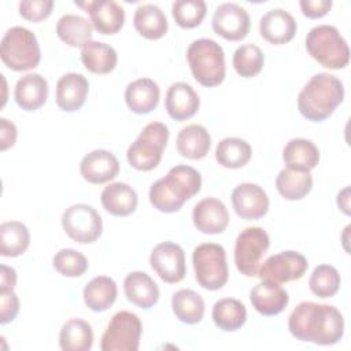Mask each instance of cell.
Returning <instances> with one entry per match:
<instances>
[{"label": "cell", "instance_id": "obj_27", "mask_svg": "<svg viewBox=\"0 0 351 351\" xmlns=\"http://www.w3.org/2000/svg\"><path fill=\"white\" fill-rule=\"evenodd\" d=\"M177 151L188 159H202L208 154L211 136L202 125L192 123L182 128L177 136Z\"/></svg>", "mask_w": 351, "mask_h": 351}, {"label": "cell", "instance_id": "obj_29", "mask_svg": "<svg viewBox=\"0 0 351 351\" xmlns=\"http://www.w3.org/2000/svg\"><path fill=\"white\" fill-rule=\"evenodd\" d=\"M133 25L138 34L148 40L162 38L169 29L165 12L155 4L138 5L133 16Z\"/></svg>", "mask_w": 351, "mask_h": 351}, {"label": "cell", "instance_id": "obj_2", "mask_svg": "<svg viewBox=\"0 0 351 351\" xmlns=\"http://www.w3.org/2000/svg\"><path fill=\"white\" fill-rule=\"evenodd\" d=\"M202 188L200 173L186 165H177L149 188L151 204L162 213L178 211Z\"/></svg>", "mask_w": 351, "mask_h": 351}, {"label": "cell", "instance_id": "obj_39", "mask_svg": "<svg viewBox=\"0 0 351 351\" xmlns=\"http://www.w3.org/2000/svg\"><path fill=\"white\" fill-rule=\"evenodd\" d=\"M265 56L259 47L255 44L240 45L233 53V67L236 73L244 78L258 75L263 69Z\"/></svg>", "mask_w": 351, "mask_h": 351}, {"label": "cell", "instance_id": "obj_41", "mask_svg": "<svg viewBox=\"0 0 351 351\" xmlns=\"http://www.w3.org/2000/svg\"><path fill=\"white\" fill-rule=\"evenodd\" d=\"M207 12L203 0H177L171 5V14L177 25L182 29H193L199 26Z\"/></svg>", "mask_w": 351, "mask_h": 351}, {"label": "cell", "instance_id": "obj_34", "mask_svg": "<svg viewBox=\"0 0 351 351\" xmlns=\"http://www.w3.org/2000/svg\"><path fill=\"white\" fill-rule=\"evenodd\" d=\"M211 315L215 326L225 332H234L240 329L247 321L245 306L233 298H223L217 300Z\"/></svg>", "mask_w": 351, "mask_h": 351}, {"label": "cell", "instance_id": "obj_15", "mask_svg": "<svg viewBox=\"0 0 351 351\" xmlns=\"http://www.w3.org/2000/svg\"><path fill=\"white\" fill-rule=\"evenodd\" d=\"M230 197L236 214L245 221L259 219L269 211L267 193L258 184L243 182L232 191Z\"/></svg>", "mask_w": 351, "mask_h": 351}, {"label": "cell", "instance_id": "obj_28", "mask_svg": "<svg viewBox=\"0 0 351 351\" xmlns=\"http://www.w3.org/2000/svg\"><path fill=\"white\" fill-rule=\"evenodd\" d=\"M117 295V284L111 277L107 276H97L92 278L82 291L86 307L95 313L108 310L115 303Z\"/></svg>", "mask_w": 351, "mask_h": 351}, {"label": "cell", "instance_id": "obj_37", "mask_svg": "<svg viewBox=\"0 0 351 351\" xmlns=\"http://www.w3.org/2000/svg\"><path fill=\"white\" fill-rule=\"evenodd\" d=\"M30 244V233L25 223L8 221L0 225V254L15 258L22 255Z\"/></svg>", "mask_w": 351, "mask_h": 351}, {"label": "cell", "instance_id": "obj_36", "mask_svg": "<svg viewBox=\"0 0 351 351\" xmlns=\"http://www.w3.org/2000/svg\"><path fill=\"white\" fill-rule=\"evenodd\" d=\"M174 315L184 324H199L204 317V300L193 289H180L171 298Z\"/></svg>", "mask_w": 351, "mask_h": 351}, {"label": "cell", "instance_id": "obj_42", "mask_svg": "<svg viewBox=\"0 0 351 351\" xmlns=\"http://www.w3.org/2000/svg\"><path fill=\"white\" fill-rule=\"evenodd\" d=\"M52 265L55 270L64 277H80L88 270V259L85 255L73 248L59 250L52 259Z\"/></svg>", "mask_w": 351, "mask_h": 351}, {"label": "cell", "instance_id": "obj_13", "mask_svg": "<svg viewBox=\"0 0 351 351\" xmlns=\"http://www.w3.org/2000/svg\"><path fill=\"white\" fill-rule=\"evenodd\" d=\"M149 263L159 278L167 284L180 282L186 274L185 252L181 245L171 241L155 245L149 255Z\"/></svg>", "mask_w": 351, "mask_h": 351}, {"label": "cell", "instance_id": "obj_47", "mask_svg": "<svg viewBox=\"0 0 351 351\" xmlns=\"http://www.w3.org/2000/svg\"><path fill=\"white\" fill-rule=\"evenodd\" d=\"M16 284V271L7 266H0V291H14V287Z\"/></svg>", "mask_w": 351, "mask_h": 351}, {"label": "cell", "instance_id": "obj_3", "mask_svg": "<svg viewBox=\"0 0 351 351\" xmlns=\"http://www.w3.org/2000/svg\"><path fill=\"white\" fill-rule=\"evenodd\" d=\"M344 99L343 82L329 73H318L298 95V110L308 121L329 118Z\"/></svg>", "mask_w": 351, "mask_h": 351}, {"label": "cell", "instance_id": "obj_8", "mask_svg": "<svg viewBox=\"0 0 351 351\" xmlns=\"http://www.w3.org/2000/svg\"><path fill=\"white\" fill-rule=\"evenodd\" d=\"M192 263L197 284L207 291L221 289L229 278L225 248L215 243H203L193 250Z\"/></svg>", "mask_w": 351, "mask_h": 351}, {"label": "cell", "instance_id": "obj_7", "mask_svg": "<svg viewBox=\"0 0 351 351\" xmlns=\"http://www.w3.org/2000/svg\"><path fill=\"white\" fill-rule=\"evenodd\" d=\"M167 140L169 128L163 122H149L128 148L129 165L140 171L155 169L162 159Z\"/></svg>", "mask_w": 351, "mask_h": 351}, {"label": "cell", "instance_id": "obj_45", "mask_svg": "<svg viewBox=\"0 0 351 351\" xmlns=\"http://www.w3.org/2000/svg\"><path fill=\"white\" fill-rule=\"evenodd\" d=\"M332 0H300L299 5L304 16L317 19L328 14L332 8Z\"/></svg>", "mask_w": 351, "mask_h": 351}, {"label": "cell", "instance_id": "obj_4", "mask_svg": "<svg viewBox=\"0 0 351 351\" xmlns=\"http://www.w3.org/2000/svg\"><path fill=\"white\" fill-rule=\"evenodd\" d=\"M186 59L195 80L207 88L219 85L226 73L222 47L211 38H197L186 49Z\"/></svg>", "mask_w": 351, "mask_h": 351}, {"label": "cell", "instance_id": "obj_26", "mask_svg": "<svg viewBox=\"0 0 351 351\" xmlns=\"http://www.w3.org/2000/svg\"><path fill=\"white\" fill-rule=\"evenodd\" d=\"M101 204L107 213L115 217H128L137 208V192L125 182L107 185L100 195Z\"/></svg>", "mask_w": 351, "mask_h": 351}, {"label": "cell", "instance_id": "obj_46", "mask_svg": "<svg viewBox=\"0 0 351 351\" xmlns=\"http://www.w3.org/2000/svg\"><path fill=\"white\" fill-rule=\"evenodd\" d=\"M16 141V126L7 118L0 119V149L5 151Z\"/></svg>", "mask_w": 351, "mask_h": 351}, {"label": "cell", "instance_id": "obj_21", "mask_svg": "<svg viewBox=\"0 0 351 351\" xmlns=\"http://www.w3.org/2000/svg\"><path fill=\"white\" fill-rule=\"evenodd\" d=\"M165 107L170 118L185 121L197 112L200 99L189 84L180 81L169 86L165 97Z\"/></svg>", "mask_w": 351, "mask_h": 351}, {"label": "cell", "instance_id": "obj_33", "mask_svg": "<svg viewBox=\"0 0 351 351\" xmlns=\"http://www.w3.org/2000/svg\"><path fill=\"white\" fill-rule=\"evenodd\" d=\"M93 344L92 326L81 319L66 321L59 333V346L63 351H89Z\"/></svg>", "mask_w": 351, "mask_h": 351}, {"label": "cell", "instance_id": "obj_6", "mask_svg": "<svg viewBox=\"0 0 351 351\" xmlns=\"http://www.w3.org/2000/svg\"><path fill=\"white\" fill-rule=\"evenodd\" d=\"M3 63L14 71H27L38 66L41 51L37 37L23 26L8 29L0 43Z\"/></svg>", "mask_w": 351, "mask_h": 351}, {"label": "cell", "instance_id": "obj_40", "mask_svg": "<svg viewBox=\"0 0 351 351\" xmlns=\"http://www.w3.org/2000/svg\"><path fill=\"white\" fill-rule=\"evenodd\" d=\"M340 282L341 278L336 267L330 265H319L313 270L308 280V287L315 296L325 299L337 293Z\"/></svg>", "mask_w": 351, "mask_h": 351}, {"label": "cell", "instance_id": "obj_17", "mask_svg": "<svg viewBox=\"0 0 351 351\" xmlns=\"http://www.w3.org/2000/svg\"><path fill=\"white\" fill-rule=\"evenodd\" d=\"M195 228L206 234H219L229 223L226 206L217 197H204L196 203L192 211Z\"/></svg>", "mask_w": 351, "mask_h": 351}, {"label": "cell", "instance_id": "obj_5", "mask_svg": "<svg viewBox=\"0 0 351 351\" xmlns=\"http://www.w3.org/2000/svg\"><path fill=\"white\" fill-rule=\"evenodd\" d=\"M306 49L321 66L344 69L350 62V48L344 37L332 25H318L306 36Z\"/></svg>", "mask_w": 351, "mask_h": 351}, {"label": "cell", "instance_id": "obj_23", "mask_svg": "<svg viewBox=\"0 0 351 351\" xmlns=\"http://www.w3.org/2000/svg\"><path fill=\"white\" fill-rule=\"evenodd\" d=\"M14 97L22 110L36 111L43 107L48 99V82L37 73L25 74L16 81Z\"/></svg>", "mask_w": 351, "mask_h": 351}, {"label": "cell", "instance_id": "obj_19", "mask_svg": "<svg viewBox=\"0 0 351 351\" xmlns=\"http://www.w3.org/2000/svg\"><path fill=\"white\" fill-rule=\"evenodd\" d=\"M298 30L295 18L282 8L267 11L259 21V33L270 44L281 45L289 43Z\"/></svg>", "mask_w": 351, "mask_h": 351}, {"label": "cell", "instance_id": "obj_22", "mask_svg": "<svg viewBox=\"0 0 351 351\" xmlns=\"http://www.w3.org/2000/svg\"><path fill=\"white\" fill-rule=\"evenodd\" d=\"M89 82L78 73H66L56 84V104L66 112L80 110L88 96Z\"/></svg>", "mask_w": 351, "mask_h": 351}, {"label": "cell", "instance_id": "obj_38", "mask_svg": "<svg viewBox=\"0 0 351 351\" xmlns=\"http://www.w3.org/2000/svg\"><path fill=\"white\" fill-rule=\"evenodd\" d=\"M251 156V145L239 137L222 138L215 148L217 162L226 169H240L250 162Z\"/></svg>", "mask_w": 351, "mask_h": 351}, {"label": "cell", "instance_id": "obj_25", "mask_svg": "<svg viewBox=\"0 0 351 351\" xmlns=\"http://www.w3.org/2000/svg\"><path fill=\"white\" fill-rule=\"evenodd\" d=\"M160 99L159 85L151 78L132 81L125 89V101L134 114H148L156 108Z\"/></svg>", "mask_w": 351, "mask_h": 351}, {"label": "cell", "instance_id": "obj_35", "mask_svg": "<svg viewBox=\"0 0 351 351\" xmlns=\"http://www.w3.org/2000/svg\"><path fill=\"white\" fill-rule=\"evenodd\" d=\"M276 188L284 199L300 200L311 191L313 177L310 171H299L285 167L276 178Z\"/></svg>", "mask_w": 351, "mask_h": 351}, {"label": "cell", "instance_id": "obj_11", "mask_svg": "<svg viewBox=\"0 0 351 351\" xmlns=\"http://www.w3.org/2000/svg\"><path fill=\"white\" fill-rule=\"evenodd\" d=\"M62 228L66 234L80 244L95 243L103 232L100 214L92 206L77 203L62 214Z\"/></svg>", "mask_w": 351, "mask_h": 351}, {"label": "cell", "instance_id": "obj_10", "mask_svg": "<svg viewBox=\"0 0 351 351\" xmlns=\"http://www.w3.org/2000/svg\"><path fill=\"white\" fill-rule=\"evenodd\" d=\"M270 245L266 230L261 226H248L243 229L234 244V263L237 270L245 277L258 276L259 263Z\"/></svg>", "mask_w": 351, "mask_h": 351}, {"label": "cell", "instance_id": "obj_14", "mask_svg": "<svg viewBox=\"0 0 351 351\" xmlns=\"http://www.w3.org/2000/svg\"><path fill=\"white\" fill-rule=\"evenodd\" d=\"M213 30L229 41L243 40L251 26L250 15L241 5L236 3H222L219 4L211 19Z\"/></svg>", "mask_w": 351, "mask_h": 351}, {"label": "cell", "instance_id": "obj_20", "mask_svg": "<svg viewBox=\"0 0 351 351\" xmlns=\"http://www.w3.org/2000/svg\"><path fill=\"white\" fill-rule=\"evenodd\" d=\"M252 307L262 315H277L288 304V292L276 281L262 280L250 292Z\"/></svg>", "mask_w": 351, "mask_h": 351}, {"label": "cell", "instance_id": "obj_9", "mask_svg": "<svg viewBox=\"0 0 351 351\" xmlns=\"http://www.w3.org/2000/svg\"><path fill=\"white\" fill-rule=\"evenodd\" d=\"M143 333L140 318L122 310L112 315L100 341L101 351H137Z\"/></svg>", "mask_w": 351, "mask_h": 351}, {"label": "cell", "instance_id": "obj_48", "mask_svg": "<svg viewBox=\"0 0 351 351\" xmlns=\"http://www.w3.org/2000/svg\"><path fill=\"white\" fill-rule=\"evenodd\" d=\"M337 206L346 214L350 215V188L346 186L337 195Z\"/></svg>", "mask_w": 351, "mask_h": 351}, {"label": "cell", "instance_id": "obj_32", "mask_svg": "<svg viewBox=\"0 0 351 351\" xmlns=\"http://www.w3.org/2000/svg\"><path fill=\"white\" fill-rule=\"evenodd\" d=\"M93 26L90 21L75 14H66L56 23L58 37L67 45L77 48L84 47L92 40Z\"/></svg>", "mask_w": 351, "mask_h": 351}, {"label": "cell", "instance_id": "obj_43", "mask_svg": "<svg viewBox=\"0 0 351 351\" xmlns=\"http://www.w3.org/2000/svg\"><path fill=\"white\" fill-rule=\"evenodd\" d=\"M52 0H23L19 3V14L30 22H40L52 12Z\"/></svg>", "mask_w": 351, "mask_h": 351}, {"label": "cell", "instance_id": "obj_30", "mask_svg": "<svg viewBox=\"0 0 351 351\" xmlns=\"http://www.w3.org/2000/svg\"><path fill=\"white\" fill-rule=\"evenodd\" d=\"M282 159L289 169L310 171L319 162V151L310 140L292 138L282 149Z\"/></svg>", "mask_w": 351, "mask_h": 351}, {"label": "cell", "instance_id": "obj_12", "mask_svg": "<svg viewBox=\"0 0 351 351\" xmlns=\"http://www.w3.org/2000/svg\"><path fill=\"white\" fill-rule=\"evenodd\" d=\"M307 267L308 262L303 254L282 251L269 256L262 266H259L258 276L262 280H271L281 284L302 278Z\"/></svg>", "mask_w": 351, "mask_h": 351}, {"label": "cell", "instance_id": "obj_44", "mask_svg": "<svg viewBox=\"0 0 351 351\" xmlns=\"http://www.w3.org/2000/svg\"><path fill=\"white\" fill-rule=\"evenodd\" d=\"M19 313V299L14 291H0V324L15 319Z\"/></svg>", "mask_w": 351, "mask_h": 351}, {"label": "cell", "instance_id": "obj_1", "mask_svg": "<svg viewBox=\"0 0 351 351\" xmlns=\"http://www.w3.org/2000/svg\"><path fill=\"white\" fill-rule=\"evenodd\" d=\"M288 329L300 341L332 346L344 335V318L335 306L302 302L292 310Z\"/></svg>", "mask_w": 351, "mask_h": 351}, {"label": "cell", "instance_id": "obj_18", "mask_svg": "<svg viewBox=\"0 0 351 351\" xmlns=\"http://www.w3.org/2000/svg\"><path fill=\"white\" fill-rule=\"evenodd\" d=\"M80 173L82 178L90 184H104L118 176L119 162L112 152L95 149L82 158Z\"/></svg>", "mask_w": 351, "mask_h": 351}, {"label": "cell", "instance_id": "obj_24", "mask_svg": "<svg viewBox=\"0 0 351 351\" xmlns=\"http://www.w3.org/2000/svg\"><path fill=\"white\" fill-rule=\"evenodd\" d=\"M123 291L126 299L143 310L151 308L159 300L156 282L144 271L129 273L123 280Z\"/></svg>", "mask_w": 351, "mask_h": 351}, {"label": "cell", "instance_id": "obj_16", "mask_svg": "<svg viewBox=\"0 0 351 351\" xmlns=\"http://www.w3.org/2000/svg\"><path fill=\"white\" fill-rule=\"evenodd\" d=\"M75 5L84 8L89 14L92 26L101 34H115L123 26L125 11L112 0L75 1Z\"/></svg>", "mask_w": 351, "mask_h": 351}, {"label": "cell", "instance_id": "obj_31", "mask_svg": "<svg viewBox=\"0 0 351 351\" xmlns=\"http://www.w3.org/2000/svg\"><path fill=\"white\" fill-rule=\"evenodd\" d=\"M81 62L93 74H108L115 69L118 55L111 45L90 40L81 48Z\"/></svg>", "mask_w": 351, "mask_h": 351}]
</instances>
